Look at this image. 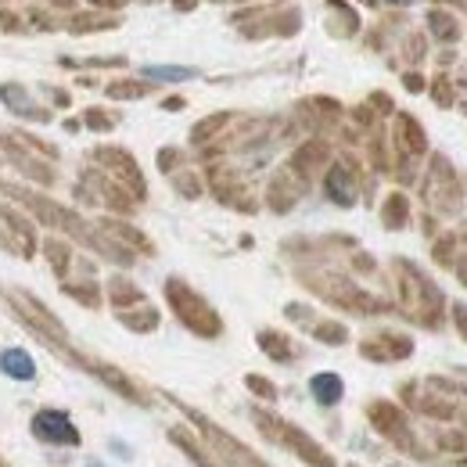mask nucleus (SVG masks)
Wrapping results in <instances>:
<instances>
[{"label": "nucleus", "instance_id": "39448f33", "mask_svg": "<svg viewBox=\"0 0 467 467\" xmlns=\"http://www.w3.org/2000/svg\"><path fill=\"white\" fill-rule=\"evenodd\" d=\"M396 4H413V0H396Z\"/></svg>", "mask_w": 467, "mask_h": 467}, {"label": "nucleus", "instance_id": "20e7f679", "mask_svg": "<svg viewBox=\"0 0 467 467\" xmlns=\"http://www.w3.org/2000/svg\"><path fill=\"white\" fill-rule=\"evenodd\" d=\"M148 79H166V83H180V79H191L194 68H183V65H148L144 68Z\"/></svg>", "mask_w": 467, "mask_h": 467}, {"label": "nucleus", "instance_id": "f257e3e1", "mask_svg": "<svg viewBox=\"0 0 467 467\" xmlns=\"http://www.w3.org/2000/svg\"><path fill=\"white\" fill-rule=\"evenodd\" d=\"M33 431H36V439H44V442H58V446H68V442L79 439L76 428H72V420H68L61 410H44V413H36Z\"/></svg>", "mask_w": 467, "mask_h": 467}, {"label": "nucleus", "instance_id": "7ed1b4c3", "mask_svg": "<svg viewBox=\"0 0 467 467\" xmlns=\"http://www.w3.org/2000/svg\"><path fill=\"white\" fill-rule=\"evenodd\" d=\"M309 389H313V400L324 403V407H331V403L342 400V378L338 374H317L309 381Z\"/></svg>", "mask_w": 467, "mask_h": 467}, {"label": "nucleus", "instance_id": "f03ea898", "mask_svg": "<svg viewBox=\"0 0 467 467\" xmlns=\"http://www.w3.org/2000/svg\"><path fill=\"white\" fill-rule=\"evenodd\" d=\"M0 370H4L7 378H15V381H33V378H36V363L29 359L26 349L0 352Z\"/></svg>", "mask_w": 467, "mask_h": 467}]
</instances>
